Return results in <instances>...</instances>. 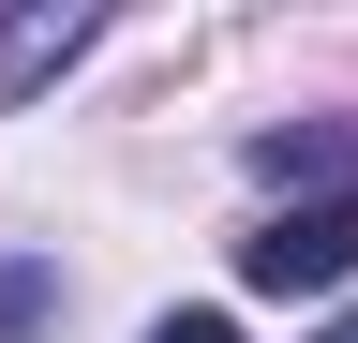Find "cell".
I'll use <instances>...</instances> for the list:
<instances>
[{
    "label": "cell",
    "instance_id": "1",
    "mask_svg": "<svg viewBox=\"0 0 358 343\" xmlns=\"http://www.w3.org/2000/svg\"><path fill=\"white\" fill-rule=\"evenodd\" d=\"M358 269V194H299V209H268V224L239 239V284L254 298H329Z\"/></svg>",
    "mask_w": 358,
    "mask_h": 343
},
{
    "label": "cell",
    "instance_id": "4",
    "mask_svg": "<svg viewBox=\"0 0 358 343\" xmlns=\"http://www.w3.org/2000/svg\"><path fill=\"white\" fill-rule=\"evenodd\" d=\"M45 314H60V269H45V254H15V269H0V343H30Z\"/></svg>",
    "mask_w": 358,
    "mask_h": 343
},
{
    "label": "cell",
    "instance_id": "6",
    "mask_svg": "<svg viewBox=\"0 0 358 343\" xmlns=\"http://www.w3.org/2000/svg\"><path fill=\"white\" fill-rule=\"evenodd\" d=\"M313 343H358V314H343V328H313Z\"/></svg>",
    "mask_w": 358,
    "mask_h": 343
},
{
    "label": "cell",
    "instance_id": "5",
    "mask_svg": "<svg viewBox=\"0 0 358 343\" xmlns=\"http://www.w3.org/2000/svg\"><path fill=\"white\" fill-rule=\"evenodd\" d=\"M150 343H239V328H224V314H164Z\"/></svg>",
    "mask_w": 358,
    "mask_h": 343
},
{
    "label": "cell",
    "instance_id": "3",
    "mask_svg": "<svg viewBox=\"0 0 358 343\" xmlns=\"http://www.w3.org/2000/svg\"><path fill=\"white\" fill-rule=\"evenodd\" d=\"M254 180H313V194H358V119H313V135H254Z\"/></svg>",
    "mask_w": 358,
    "mask_h": 343
},
{
    "label": "cell",
    "instance_id": "2",
    "mask_svg": "<svg viewBox=\"0 0 358 343\" xmlns=\"http://www.w3.org/2000/svg\"><path fill=\"white\" fill-rule=\"evenodd\" d=\"M90 45H105V15H90V0H30V15H0V105H30L45 75H75Z\"/></svg>",
    "mask_w": 358,
    "mask_h": 343
}]
</instances>
